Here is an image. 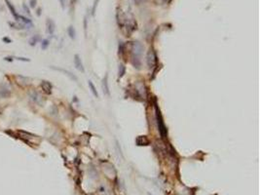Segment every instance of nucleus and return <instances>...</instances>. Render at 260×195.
Here are the masks:
<instances>
[{
  "label": "nucleus",
  "mask_w": 260,
  "mask_h": 195,
  "mask_svg": "<svg viewBox=\"0 0 260 195\" xmlns=\"http://www.w3.org/2000/svg\"><path fill=\"white\" fill-rule=\"evenodd\" d=\"M138 139H141L140 141H136V143H138V145H147L148 143H149V141L147 139V137L145 136H140L138 137Z\"/></svg>",
  "instance_id": "15"
},
{
  "label": "nucleus",
  "mask_w": 260,
  "mask_h": 195,
  "mask_svg": "<svg viewBox=\"0 0 260 195\" xmlns=\"http://www.w3.org/2000/svg\"><path fill=\"white\" fill-rule=\"evenodd\" d=\"M74 65L78 70H80L82 72H85V68H84L83 63H82V59L79 57V55H75L74 56Z\"/></svg>",
  "instance_id": "7"
},
{
  "label": "nucleus",
  "mask_w": 260,
  "mask_h": 195,
  "mask_svg": "<svg viewBox=\"0 0 260 195\" xmlns=\"http://www.w3.org/2000/svg\"><path fill=\"white\" fill-rule=\"evenodd\" d=\"M41 88H42V90L45 92L46 94L48 95H50V94L52 93V89H53V86H52V84L50 83L49 81H42L41 82Z\"/></svg>",
  "instance_id": "11"
},
{
  "label": "nucleus",
  "mask_w": 260,
  "mask_h": 195,
  "mask_svg": "<svg viewBox=\"0 0 260 195\" xmlns=\"http://www.w3.org/2000/svg\"><path fill=\"white\" fill-rule=\"evenodd\" d=\"M11 96V91L9 90V88L6 86V85L1 84L0 85V98H9Z\"/></svg>",
  "instance_id": "8"
},
{
  "label": "nucleus",
  "mask_w": 260,
  "mask_h": 195,
  "mask_svg": "<svg viewBox=\"0 0 260 195\" xmlns=\"http://www.w3.org/2000/svg\"><path fill=\"white\" fill-rule=\"evenodd\" d=\"M14 59H18V61H30V59H27V58H20V57H14Z\"/></svg>",
  "instance_id": "23"
},
{
  "label": "nucleus",
  "mask_w": 260,
  "mask_h": 195,
  "mask_svg": "<svg viewBox=\"0 0 260 195\" xmlns=\"http://www.w3.org/2000/svg\"><path fill=\"white\" fill-rule=\"evenodd\" d=\"M46 26H47V31L49 34H53L55 32V28H56V24L53 22V20L51 19H47L46 20Z\"/></svg>",
  "instance_id": "12"
},
{
  "label": "nucleus",
  "mask_w": 260,
  "mask_h": 195,
  "mask_svg": "<svg viewBox=\"0 0 260 195\" xmlns=\"http://www.w3.org/2000/svg\"><path fill=\"white\" fill-rule=\"evenodd\" d=\"M88 85H89V88H90V90H91V92H92V94L93 95V97L95 98H99V93H97V89H95V85H93V83L91 80H89L88 81Z\"/></svg>",
  "instance_id": "14"
},
{
  "label": "nucleus",
  "mask_w": 260,
  "mask_h": 195,
  "mask_svg": "<svg viewBox=\"0 0 260 195\" xmlns=\"http://www.w3.org/2000/svg\"><path fill=\"white\" fill-rule=\"evenodd\" d=\"M155 116H156L157 127H158V131L161 135V137L162 139H166V137H167V135H168L167 128H166V126H165V123H164L161 111H160V109H159V107H158V105L157 104H155Z\"/></svg>",
  "instance_id": "2"
},
{
  "label": "nucleus",
  "mask_w": 260,
  "mask_h": 195,
  "mask_svg": "<svg viewBox=\"0 0 260 195\" xmlns=\"http://www.w3.org/2000/svg\"><path fill=\"white\" fill-rule=\"evenodd\" d=\"M29 96H30V98L33 100L34 102H36V104H42L43 102H42V97L40 96V94H38L36 91H32L29 93Z\"/></svg>",
  "instance_id": "9"
},
{
  "label": "nucleus",
  "mask_w": 260,
  "mask_h": 195,
  "mask_svg": "<svg viewBox=\"0 0 260 195\" xmlns=\"http://www.w3.org/2000/svg\"><path fill=\"white\" fill-rule=\"evenodd\" d=\"M102 91L103 94L106 96H110V90H109V85H108V75L105 74L104 77L102 78Z\"/></svg>",
  "instance_id": "6"
},
{
  "label": "nucleus",
  "mask_w": 260,
  "mask_h": 195,
  "mask_svg": "<svg viewBox=\"0 0 260 195\" xmlns=\"http://www.w3.org/2000/svg\"><path fill=\"white\" fill-rule=\"evenodd\" d=\"M148 194H149V195H152V194H150V193H148Z\"/></svg>",
  "instance_id": "31"
},
{
  "label": "nucleus",
  "mask_w": 260,
  "mask_h": 195,
  "mask_svg": "<svg viewBox=\"0 0 260 195\" xmlns=\"http://www.w3.org/2000/svg\"><path fill=\"white\" fill-rule=\"evenodd\" d=\"M84 30H85V34H87V18L85 17L84 19Z\"/></svg>",
  "instance_id": "27"
},
{
  "label": "nucleus",
  "mask_w": 260,
  "mask_h": 195,
  "mask_svg": "<svg viewBox=\"0 0 260 195\" xmlns=\"http://www.w3.org/2000/svg\"><path fill=\"white\" fill-rule=\"evenodd\" d=\"M1 112H2V110H1V107H0V113H1Z\"/></svg>",
  "instance_id": "30"
},
{
  "label": "nucleus",
  "mask_w": 260,
  "mask_h": 195,
  "mask_svg": "<svg viewBox=\"0 0 260 195\" xmlns=\"http://www.w3.org/2000/svg\"><path fill=\"white\" fill-rule=\"evenodd\" d=\"M22 8H24V10L26 11V13L27 14V15H30V11H29V8L26 5V4H22Z\"/></svg>",
  "instance_id": "24"
},
{
  "label": "nucleus",
  "mask_w": 260,
  "mask_h": 195,
  "mask_svg": "<svg viewBox=\"0 0 260 195\" xmlns=\"http://www.w3.org/2000/svg\"><path fill=\"white\" fill-rule=\"evenodd\" d=\"M39 40H40V36L39 35H34L30 39H29L28 43H29V45H30V46H35L38 42H39Z\"/></svg>",
  "instance_id": "16"
},
{
  "label": "nucleus",
  "mask_w": 260,
  "mask_h": 195,
  "mask_svg": "<svg viewBox=\"0 0 260 195\" xmlns=\"http://www.w3.org/2000/svg\"><path fill=\"white\" fill-rule=\"evenodd\" d=\"M49 45L50 41L48 39H44V40H42V43H41V48H42V50H46L49 47Z\"/></svg>",
  "instance_id": "19"
},
{
  "label": "nucleus",
  "mask_w": 260,
  "mask_h": 195,
  "mask_svg": "<svg viewBox=\"0 0 260 195\" xmlns=\"http://www.w3.org/2000/svg\"><path fill=\"white\" fill-rule=\"evenodd\" d=\"M59 1H60V3H61V8L65 9V4H66V0H59Z\"/></svg>",
  "instance_id": "25"
},
{
  "label": "nucleus",
  "mask_w": 260,
  "mask_h": 195,
  "mask_svg": "<svg viewBox=\"0 0 260 195\" xmlns=\"http://www.w3.org/2000/svg\"><path fill=\"white\" fill-rule=\"evenodd\" d=\"M67 33H68V35H69V37L71 39L76 38V31H75V28L72 26H70L67 28Z\"/></svg>",
  "instance_id": "17"
},
{
  "label": "nucleus",
  "mask_w": 260,
  "mask_h": 195,
  "mask_svg": "<svg viewBox=\"0 0 260 195\" xmlns=\"http://www.w3.org/2000/svg\"><path fill=\"white\" fill-rule=\"evenodd\" d=\"M125 51V45L123 42H119V45H118V53L119 55H122Z\"/></svg>",
  "instance_id": "20"
},
{
  "label": "nucleus",
  "mask_w": 260,
  "mask_h": 195,
  "mask_svg": "<svg viewBox=\"0 0 260 195\" xmlns=\"http://www.w3.org/2000/svg\"><path fill=\"white\" fill-rule=\"evenodd\" d=\"M4 59H5V61H13L14 57H5Z\"/></svg>",
  "instance_id": "28"
},
{
  "label": "nucleus",
  "mask_w": 260,
  "mask_h": 195,
  "mask_svg": "<svg viewBox=\"0 0 260 195\" xmlns=\"http://www.w3.org/2000/svg\"><path fill=\"white\" fill-rule=\"evenodd\" d=\"M16 20L20 22V24H24V26H33V24H32V22H31V20H29L28 18L24 17V16L19 15V16L17 17V19H16Z\"/></svg>",
  "instance_id": "10"
},
{
  "label": "nucleus",
  "mask_w": 260,
  "mask_h": 195,
  "mask_svg": "<svg viewBox=\"0 0 260 195\" xmlns=\"http://www.w3.org/2000/svg\"><path fill=\"white\" fill-rule=\"evenodd\" d=\"M2 40H3V42H5V43H12V40H11L9 37H3Z\"/></svg>",
  "instance_id": "26"
},
{
  "label": "nucleus",
  "mask_w": 260,
  "mask_h": 195,
  "mask_svg": "<svg viewBox=\"0 0 260 195\" xmlns=\"http://www.w3.org/2000/svg\"><path fill=\"white\" fill-rule=\"evenodd\" d=\"M146 61H147V65L148 67L151 69V68H153L155 65H156V54L154 53L153 50H150L149 52L147 53V58H146Z\"/></svg>",
  "instance_id": "5"
},
{
  "label": "nucleus",
  "mask_w": 260,
  "mask_h": 195,
  "mask_svg": "<svg viewBox=\"0 0 260 195\" xmlns=\"http://www.w3.org/2000/svg\"><path fill=\"white\" fill-rule=\"evenodd\" d=\"M37 4V0H29V7L30 8H35Z\"/></svg>",
  "instance_id": "22"
},
{
  "label": "nucleus",
  "mask_w": 260,
  "mask_h": 195,
  "mask_svg": "<svg viewBox=\"0 0 260 195\" xmlns=\"http://www.w3.org/2000/svg\"><path fill=\"white\" fill-rule=\"evenodd\" d=\"M36 14H37V16H40V15H41V9H38V10H37V13H36Z\"/></svg>",
  "instance_id": "29"
},
{
  "label": "nucleus",
  "mask_w": 260,
  "mask_h": 195,
  "mask_svg": "<svg viewBox=\"0 0 260 195\" xmlns=\"http://www.w3.org/2000/svg\"><path fill=\"white\" fill-rule=\"evenodd\" d=\"M125 73H126V67H125V65L123 63H120L119 67H118V76H119V78L123 77L125 75Z\"/></svg>",
  "instance_id": "18"
},
{
  "label": "nucleus",
  "mask_w": 260,
  "mask_h": 195,
  "mask_svg": "<svg viewBox=\"0 0 260 195\" xmlns=\"http://www.w3.org/2000/svg\"><path fill=\"white\" fill-rule=\"evenodd\" d=\"M5 3H6V5H7V7L9 8V10H10V12H11V14L13 15V17L15 18V20L17 19V17L19 16V14H18L17 12H16V9H15V7H14L13 5H12V3H11L9 0H5Z\"/></svg>",
  "instance_id": "13"
},
{
  "label": "nucleus",
  "mask_w": 260,
  "mask_h": 195,
  "mask_svg": "<svg viewBox=\"0 0 260 195\" xmlns=\"http://www.w3.org/2000/svg\"><path fill=\"white\" fill-rule=\"evenodd\" d=\"M50 68H52V69H54V70H57V71H60V72L65 73V74L66 75V76L69 77L71 80H73L74 82H78V78H77L76 75L73 74V73H72L71 71H69V70L65 69V68L57 67V66H53V65H51V66H50Z\"/></svg>",
  "instance_id": "4"
},
{
  "label": "nucleus",
  "mask_w": 260,
  "mask_h": 195,
  "mask_svg": "<svg viewBox=\"0 0 260 195\" xmlns=\"http://www.w3.org/2000/svg\"><path fill=\"white\" fill-rule=\"evenodd\" d=\"M144 47L138 41H134L132 44V63L136 68H140L141 65V55Z\"/></svg>",
  "instance_id": "1"
},
{
  "label": "nucleus",
  "mask_w": 260,
  "mask_h": 195,
  "mask_svg": "<svg viewBox=\"0 0 260 195\" xmlns=\"http://www.w3.org/2000/svg\"><path fill=\"white\" fill-rule=\"evenodd\" d=\"M99 0H95V1H93V8H92V14H93V15L95 12V9H97V4H99Z\"/></svg>",
  "instance_id": "21"
},
{
  "label": "nucleus",
  "mask_w": 260,
  "mask_h": 195,
  "mask_svg": "<svg viewBox=\"0 0 260 195\" xmlns=\"http://www.w3.org/2000/svg\"><path fill=\"white\" fill-rule=\"evenodd\" d=\"M15 81L16 83H17L19 86L20 87H26L27 85L30 84V78L26 77V76H22V75H20V74H17L15 75Z\"/></svg>",
  "instance_id": "3"
}]
</instances>
